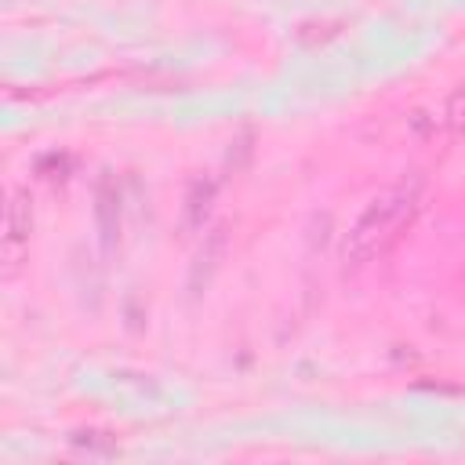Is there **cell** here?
Masks as SVG:
<instances>
[{
	"mask_svg": "<svg viewBox=\"0 0 465 465\" xmlns=\"http://www.w3.org/2000/svg\"><path fill=\"white\" fill-rule=\"evenodd\" d=\"M418 211H421V185L418 182H400V185L378 193L345 236V247H341L345 262L367 265V262L389 254L400 243V236L411 229Z\"/></svg>",
	"mask_w": 465,
	"mask_h": 465,
	"instance_id": "6da1fadb",
	"label": "cell"
},
{
	"mask_svg": "<svg viewBox=\"0 0 465 465\" xmlns=\"http://www.w3.org/2000/svg\"><path fill=\"white\" fill-rule=\"evenodd\" d=\"M440 124H447L454 134H461V131H465V87H461V91H454V94L447 98Z\"/></svg>",
	"mask_w": 465,
	"mask_h": 465,
	"instance_id": "7a4b0ae2",
	"label": "cell"
}]
</instances>
